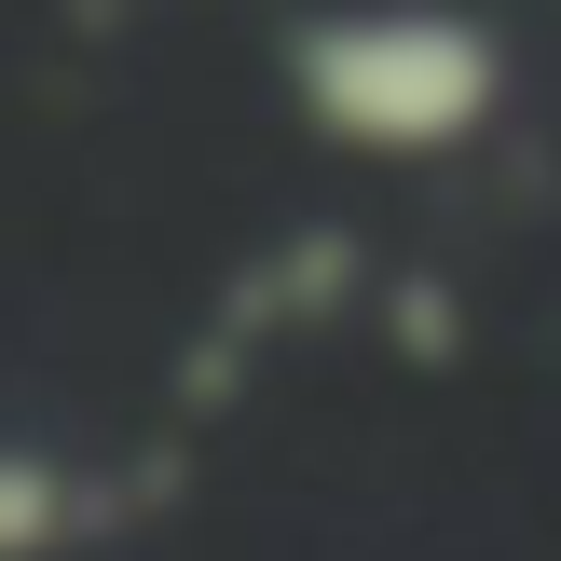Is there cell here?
I'll return each instance as SVG.
<instances>
[{"instance_id": "cell-4", "label": "cell", "mask_w": 561, "mask_h": 561, "mask_svg": "<svg viewBox=\"0 0 561 561\" xmlns=\"http://www.w3.org/2000/svg\"><path fill=\"white\" fill-rule=\"evenodd\" d=\"M370 316H383V343H398V356H425V370H453V356H466V301L438 288V274H398Z\"/></svg>"}, {"instance_id": "cell-3", "label": "cell", "mask_w": 561, "mask_h": 561, "mask_svg": "<svg viewBox=\"0 0 561 561\" xmlns=\"http://www.w3.org/2000/svg\"><path fill=\"white\" fill-rule=\"evenodd\" d=\"M96 520H110V493L82 480V466H55V453H27V438H0V561H69Z\"/></svg>"}, {"instance_id": "cell-1", "label": "cell", "mask_w": 561, "mask_h": 561, "mask_svg": "<svg viewBox=\"0 0 561 561\" xmlns=\"http://www.w3.org/2000/svg\"><path fill=\"white\" fill-rule=\"evenodd\" d=\"M288 96L329 151L438 164L507 110V42L453 0H343V14L288 27Z\"/></svg>"}, {"instance_id": "cell-2", "label": "cell", "mask_w": 561, "mask_h": 561, "mask_svg": "<svg viewBox=\"0 0 561 561\" xmlns=\"http://www.w3.org/2000/svg\"><path fill=\"white\" fill-rule=\"evenodd\" d=\"M356 301H370V261H356L343 219H316V233H274L261 261L219 288L206 343L179 356V411H233V398H247V356H261L274 329H329V316H356Z\"/></svg>"}]
</instances>
